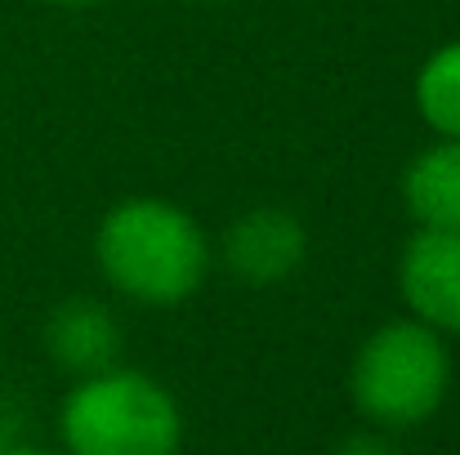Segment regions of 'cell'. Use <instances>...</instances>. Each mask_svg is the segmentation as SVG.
<instances>
[{
    "instance_id": "obj_1",
    "label": "cell",
    "mask_w": 460,
    "mask_h": 455,
    "mask_svg": "<svg viewBox=\"0 0 460 455\" xmlns=\"http://www.w3.org/2000/svg\"><path fill=\"white\" fill-rule=\"evenodd\" d=\"M94 259L126 300L174 308L201 291L215 246L183 206L165 197H126L99 219Z\"/></svg>"
},
{
    "instance_id": "obj_2",
    "label": "cell",
    "mask_w": 460,
    "mask_h": 455,
    "mask_svg": "<svg viewBox=\"0 0 460 455\" xmlns=\"http://www.w3.org/2000/svg\"><path fill=\"white\" fill-rule=\"evenodd\" d=\"M58 433L67 455H174L183 416L165 384L117 362L76 380L58 407Z\"/></svg>"
},
{
    "instance_id": "obj_3",
    "label": "cell",
    "mask_w": 460,
    "mask_h": 455,
    "mask_svg": "<svg viewBox=\"0 0 460 455\" xmlns=\"http://www.w3.org/2000/svg\"><path fill=\"white\" fill-rule=\"evenodd\" d=\"M452 389V353L443 335L416 317L376 326L349 371L353 407L380 429L425 424Z\"/></svg>"
},
{
    "instance_id": "obj_4",
    "label": "cell",
    "mask_w": 460,
    "mask_h": 455,
    "mask_svg": "<svg viewBox=\"0 0 460 455\" xmlns=\"http://www.w3.org/2000/svg\"><path fill=\"white\" fill-rule=\"evenodd\" d=\"M219 259L242 286H278L308 259V232L291 210L255 206L237 214L219 237Z\"/></svg>"
},
{
    "instance_id": "obj_5",
    "label": "cell",
    "mask_w": 460,
    "mask_h": 455,
    "mask_svg": "<svg viewBox=\"0 0 460 455\" xmlns=\"http://www.w3.org/2000/svg\"><path fill=\"white\" fill-rule=\"evenodd\" d=\"M398 295L438 335H460V232L416 228L398 255Z\"/></svg>"
},
{
    "instance_id": "obj_6",
    "label": "cell",
    "mask_w": 460,
    "mask_h": 455,
    "mask_svg": "<svg viewBox=\"0 0 460 455\" xmlns=\"http://www.w3.org/2000/svg\"><path fill=\"white\" fill-rule=\"evenodd\" d=\"M45 353L58 371L85 380L121 362V321L99 300H63L45 317Z\"/></svg>"
},
{
    "instance_id": "obj_7",
    "label": "cell",
    "mask_w": 460,
    "mask_h": 455,
    "mask_svg": "<svg viewBox=\"0 0 460 455\" xmlns=\"http://www.w3.org/2000/svg\"><path fill=\"white\" fill-rule=\"evenodd\" d=\"M402 206L416 228L460 232V139H438L402 170Z\"/></svg>"
},
{
    "instance_id": "obj_8",
    "label": "cell",
    "mask_w": 460,
    "mask_h": 455,
    "mask_svg": "<svg viewBox=\"0 0 460 455\" xmlns=\"http://www.w3.org/2000/svg\"><path fill=\"white\" fill-rule=\"evenodd\" d=\"M416 112L438 139H460V40L438 45L416 72Z\"/></svg>"
},
{
    "instance_id": "obj_9",
    "label": "cell",
    "mask_w": 460,
    "mask_h": 455,
    "mask_svg": "<svg viewBox=\"0 0 460 455\" xmlns=\"http://www.w3.org/2000/svg\"><path fill=\"white\" fill-rule=\"evenodd\" d=\"M331 455H398V447H394L385 433H353V438H344Z\"/></svg>"
},
{
    "instance_id": "obj_10",
    "label": "cell",
    "mask_w": 460,
    "mask_h": 455,
    "mask_svg": "<svg viewBox=\"0 0 460 455\" xmlns=\"http://www.w3.org/2000/svg\"><path fill=\"white\" fill-rule=\"evenodd\" d=\"M0 455H67V451H45V447H22V442H13V447H4Z\"/></svg>"
},
{
    "instance_id": "obj_11",
    "label": "cell",
    "mask_w": 460,
    "mask_h": 455,
    "mask_svg": "<svg viewBox=\"0 0 460 455\" xmlns=\"http://www.w3.org/2000/svg\"><path fill=\"white\" fill-rule=\"evenodd\" d=\"M45 4H58V9H90V4H103V0H45Z\"/></svg>"
}]
</instances>
